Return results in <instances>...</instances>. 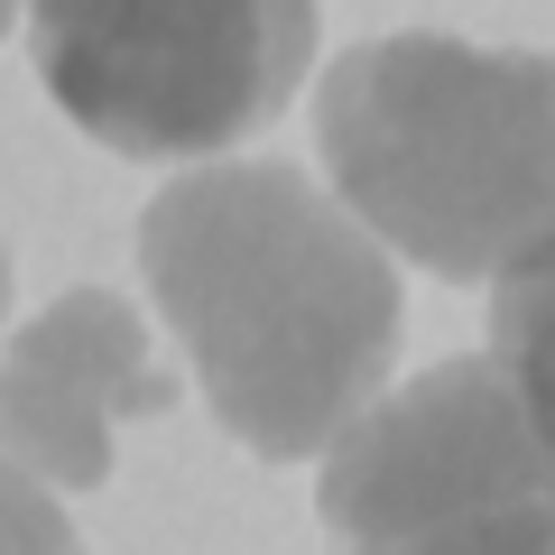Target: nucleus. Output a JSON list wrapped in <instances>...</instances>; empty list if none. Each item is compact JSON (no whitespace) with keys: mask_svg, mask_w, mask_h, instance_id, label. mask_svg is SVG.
Masks as SVG:
<instances>
[{"mask_svg":"<svg viewBox=\"0 0 555 555\" xmlns=\"http://www.w3.org/2000/svg\"><path fill=\"white\" fill-rule=\"evenodd\" d=\"M0 315H10V250H0Z\"/></svg>","mask_w":555,"mask_h":555,"instance_id":"nucleus-9","label":"nucleus"},{"mask_svg":"<svg viewBox=\"0 0 555 555\" xmlns=\"http://www.w3.org/2000/svg\"><path fill=\"white\" fill-rule=\"evenodd\" d=\"M158 408L167 371L149 352V315L112 287H65L0 343V463L47 491H102L120 426Z\"/></svg>","mask_w":555,"mask_h":555,"instance_id":"nucleus-5","label":"nucleus"},{"mask_svg":"<svg viewBox=\"0 0 555 555\" xmlns=\"http://www.w3.org/2000/svg\"><path fill=\"white\" fill-rule=\"evenodd\" d=\"M139 278L195 361L204 408L259 463L334 454L408 334L398 269L334 185L278 158L185 167L139 204Z\"/></svg>","mask_w":555,"mask_h":555,"instance_id":"nucleus-1","label":"nucleus"},{"mask_svg":"<svg viewBox=\"0 0 555 555\" xmlns=\"http://www.w3.org/2000/svg\"><path fill=\"white\" fill-rule=\"evenodd\" d=\"M315 509L343 555H555V444L491 352H463L343 426Z\"/></svg>","mask_w":555,"mask_h":555,"instance_id":"nucleus-4","label":"nucleus"},{"mask_svg":"<svg viewBox=\"0 0 555 555\" xmlns=\"http://www.w3.org/2000/svg\"><path fill=\"white\" fill-rule=\"evenodd\" d=\"M0 555H83L65 500L20 463H0Z\"/></svg>","mask_w":555,"mask_h":555,"instance_id":"nucleus-7","label":"nucleus"},{"mask_svg":"<svg viewBox=\"0 0 555 555\" xmlns=\"http://www.w3.org/2000/svg\"><path fill=\"white\" fill-rule=\"evenodd\" d=\"M491 371L509 379L528 426L555 444V250L491 287Z\"/></svg>","mask_w":555,"mask_h":555,"instance_id":"nucleus-6","label":"nucleus"},{"mask_svg":"<svg viewBox=\"0 0 555 555\" xmlns=\"http://www.w3.org/2000/svg\"><path fill=\"white\" fill-rule=\"evenodd\" d=\"M28 20V0H0V38H10V28H20Z\"/></svg>","mask_w":555,"mask_h":555,"instance_id":"nucleus-8","label":"nucleus"},{"mask_svg":"<svg viewBox=\"0 0 555 555\" xmlns=\"http://www.w3.org/2000/svg\"><path fill=\"white\" fill-rule=\"evenodd\" d=\"M343 214L436 278H509L555 250V56L436 28L361 38L315 83Z\"/></svg>","mask_w":555,"mask_h":555,"instance_id":"nucleus-2","label":"nucleus"},{"mask_svg":"<svg viewBox=\"0 0 555 555\" xmlns=\"http://www.w3.org/2000/svg\"><path fill=\"white\" fill-rule=\"evenodd\" d=\"M28 65L120 158H222L315 65V0H28Z\"/></svg>","mask_w":555,"mask_h":555,"instance_id":"nucleus-3","label":"nucleus"}]
</instances>
